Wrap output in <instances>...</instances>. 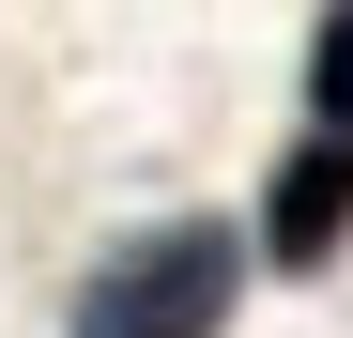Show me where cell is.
Returning <instances> with one entry per match:
<instances>
[{"mask_svg": "<svg viewBox=\"0 0 353 338\" xmlns=\"http://www.w3.org/2000/svg\"><path fill=\"white\" fill-rule=\"evenodd\" d=\"M246 231H261V261L276 277H323L338 246H353V139H292L276 169H261V215H246Z\"/></svg>", "mask_w": 353, "mask_h": 338, "instance_id": "obj_2", "label": "cell"}, {"mask_svg": "<svg viewBox=\"0 0 353 338\" xmlns=\"http://www.w3.org/2000/svg\"><path fill=\"white\" fill-rule=\"evenodd\" d=\"M230 292H246V246H230V215H154V231H123L92 277L62 338H215Z\"/></svg>", "mask_w": 353, "mask_h": 338, "instance_id": "obj_1", "label": "cell"}, {"mask_svg": "<svg viewBox=\"0 0 353 338\" xmlns=\"http://www.w3.org/2000/svg\"><path fill=\"white\" fill-rule=\"evenodd\" d=\"M307 123L353 139V0H338V16H307Z\"/></svg>", "mask_w": 353, "mask_h": 338, "instance_id": "obj_3", "label": "cell"}]
</instances>
